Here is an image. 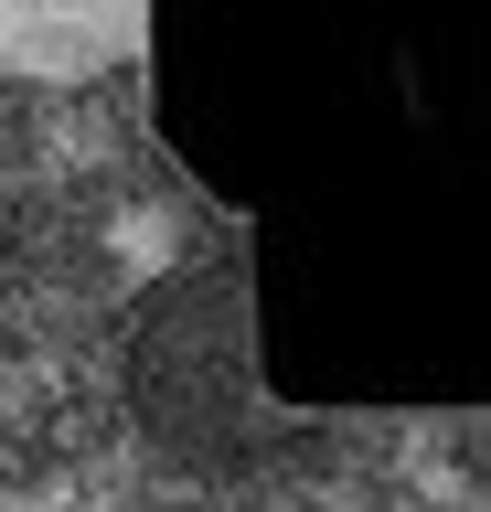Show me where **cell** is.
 <instances>
[{
  "label": "cell",
  "instance_id": "cell-1",
  "mask_svg": "<svg viewBox=\"0 0 491 512\" xmlns=\"http://www.w3.org/2000/svg\"><path fill=\"white\" fill-rule=\"evenodd\" d=\"M129 395H139V427L182 459L203 448H257V438H299L289 416L267 406L257 384V342H246V267H203L139 320V352H129Z\"/></svg>",
  "mask_w": 491,
  "mask_h": 512
},
{
  "label": "cell",
  "instance_id": "cell-2",
  "mask_svg": "<svg viewBox=\"0 0 491 512\" xmlns=\"http://www.w3.org/2000/svg\"><path fill=\"white\" fill-rule=\"evenodd\" d=\"M150 54V0H0V86H97Z\"/></svg>",
  "mask_w": 491,
  "mask_h": 512
},
{
  "label": "cell",
  "instance_id": "cell-3",
  "mask_svg": "<svg viewBox=\"0 0 491 512\" xmlns=\"http://www.w3.org/2000/svg\"><path fill=\"white\" fill-rule=\"evenodd\" d=\"M0 256H11V192H0Z\"/></svg>",
  "mask_w": 491,
  "mask_h": 512
}]
</instances>
